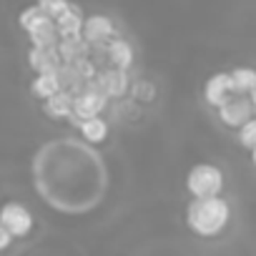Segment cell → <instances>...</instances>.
Returning <instances> with one entry per match:
<instances>
[{"label":"cell","instance_id":"6da1fadb","mask_svg":"<svg viewBox=\"0 0 256 256\" xmlns=\"http://www.w3.org/2000/svg\"><path fill=\"white\" fill-rule=\"evenodd\" d=\"M228 221H231V206L221 194L206 196V198H194L186 208V226L201 238L218 236L228 226Z\"/></svg>","mask_w":256,"mask_h":256},{"label":"cell","instance_id":"7a4b0ae2","mask_svg":"<svg viewBox=\"0 0 256 256\" xmlns=\"http://www.w3.org/2000/svg\"><path fill=\"white\" fill-rule=\"evenodd\" d=\"M186 191L194 198H206V196H218L224 191V174L214 164H196L186 174Z\"/></svg>","mask_w":256,"mask_h":256},{"label":"cell","instance_id":"3957f363","mask_svg":"<svg viewBox=\"0 0 256 256\" xmlns=\"http://www.w3.org/2000/svg\"><path fill=\"white\" fill-rule=\"evenodd\" d=\"M256 116V108L251 103V96L248 93H234L221 108H218V118L224 126L228 128H241L248 118Z\"/></svg>","mask_w":256,"mask_h":256},{"label":"cell","instance_id":"277c9868","mask_svg":"<svg viewBox=\"0 0 256 256\" xmlns=\"http://www.w3.org/2000/svg\"><path fill=\"white\" fill-rule=\"evenodd\" d=\"M0 226L10 228V231L16 234V238H26V236L33 231L36 218H33V214H30L23 204L8 201V204L3 206V211H0Z\"/></svg>","mask_w":256,"mask_h":256},{"label":"cell","instance_id":"5b68a950","mask_svg":"<svg viewBox=\"0 0 256 256\" xmlns=\"http://www.w3.org/2000/svg\"><path fill=\"white\" fill-rule=\"evenodd\" d=\"M108 96L100 93V90H93V88H83L80 93H76V108H73V123L78 126L80 120L90 118V116H98L103 113V108L108 106Z\"/></svg>","mask_w":256,"mask_h":256},{"label":"cell","instance_id":"8992f818","mask_svg":"<svg viewBox=\"0 0 256 256\" xmlns=\"http://www.w3.org/2000/svg\"><path fill=\"white\" fill-rule=\"evenodd\" d=\"M236 90H234V83H231V73H214L208 80H206V86H204V100H206V106H211V108H221L231 96H234Z\"/></svg>","mask_w":256,"mask_h":256},{"label":"cell","instance_id":"52a82bcc","mask_svg":"<svg viewBox=\"0 0 256 256\" xmlns=\"http://www.w3.org/2000/svg\"><path fill=\"white\" fill-rule=\"evenodd\" d=\"M28 66L33 73H56L63 66V56L58 50V46H30L28 50Z\"/></svg>","mask_w":256,"mask_h":256},{"label":"cell","instance_id":"ba28073f","mask_svg":"<svg viewBox=\"0 0 256 256\" xmlns=\"http://www.w3.org/2000/svg\"><path fill=\"white\" fill-rule=\"evenodd\" d=\"M83 38L90 46H106L110 38H116V26L108 16H88L83 26Z\"/></svg>","mask_w":256,"mask_h":256},{"label":"cell","instance_id":"9c48e42d","mask_svg":"<svg viewBox=\"0 0 256 256\" xmlns=\"http://www.w3.org/2000/svg\"><path fill=\"white\" fill-rule=\"evenodd\" d=\"M43 108L50 118L56 120H66L73 116V108H76V93L73 90H66L60 88L58 93H53L48 100H43Z\"/></svg>","mask_w":256,"mask_h":256},{"label":"cell","instance_id":"30bf717a","mask_svg":"<svg viewBox=\"0 0 256 256\" xmlns=\"http://www.w3.org/2000/svg\"><path fill=\"white\" fill-rule=\"evenodd\" d=\"M106 56H108L110 66H116V68L128 70L134 66V46L126 38H110L108 46H106Z\"/></svg>","mask_w":256,"mask_h":256},{"label":"cell","instance_id":"8fae6325","mask_svg":"<svg viewBox=\"0 0 256 256\" xmlns=\"http://www.w3.org/2000/svg\"><path fill=\"white\" fill-rule=\"evenodd\" d=\"M56 23H58L60 38H76V36H83L86 18H83V10H80L78 6H70L63 16L56 18Z\"/></svg>","mask_w":256,"mask_h":256},{"label":"cell","instance_id":"7c38bea8","mask_svg":"<svg viewBox=\"0 0 256 256\" xmlns=\"http://www.w3.org/2000/svg\"><path fill=\"white\" fill-rule=\"evenodd\" d=\"M28 38H30V46H43V48L58 46L60 43V30H58L56 18H48L40 26H36L33 30H28Z\"/></svg>","mask_w":256,"mask_h":256},{"label":"cell","instance_id":"4fadbf2b","mask_svg":"<svg viewBox=\"0 0 256 256\" xmlns=\"http://www.w3.org/2000/svg\"><path fill=\"white\" fill-rule=\"evenodd\" d=\"M78 131H80L83 141H88V144H103L108 138V123L98 113V116H90V118L80 120L78 123Z\"/></svg>","mask_w":256,"mask_h":256},{"label":"cell","instance_id":"5bb4252c","mask_svg":"<svg viewBox=\"0 0 256 256\" xmlns=\"http://www.w3.org/2000/svg\"><path fill=\"white\" fill-rule=\"evenodd\" d=\"M90 48H93V46H90L83 36L60 38V43H58V50H60V56H63V63H76V60H80V58H88Z\"/></svg>","mask_w":256,"mask_h":256},{"label":"cell","instance_id":"9a60e30c","mask_svg":"<svg viewBox=\"0 0 256 256\" xmlns=\"http://www.w3.org/2000/svg\"><path fill=\"white\" fill-rule=\"evenodd\" d=\"M63 86H60V78H58V70L56 73H36L33 83H30V93L38 98V100H48L53 93H58Z\"/></svg>","mask_w":256,"mask_h":256},{"label":"cell","instance_id":"2e32d148","mask_svg":"<svg viewBox=\"0 0 256 256\" xmlns=\"http://www.w3.org/2000/svg\"><path fill=\"white\" fill-rule=\"evenodd\" d=\"M231 83L236 93H251L256 88V70L251 66H238L231 70Z\"/></svg>","mask_w":256,"mask_h":256},{"label":"cell","instance_id":"e0dca14e","mask_svg":"<svg viewBox=\"0 0 256 256\" xmlns=\"http://www.w3.org/2000/svg\"><path fill=\"white\" fill-rule=\"evenodd\" d=\"M48 18H50V16H48V13H46V10L36 3V6H28V8L18 16V23H20V28L28 33V30H33L36 26H40L43 20H48Z\"/></svg>","mask_w":256,"mask_h":256},{"label":"cell","instance_id":"ac0fdd59","mask_svg":"<svg viewBox=\"0 0 256 256\" xmlns=\"http://www.w3.org/2000/svg\"><path fill=\"white\" fill-rule=\"evenodd\" d=\"M238 144L244 146V148H256V116L254 118H248L241 128H238Z\"/></svg>","mask_w":256,"mask_h":256},{"label":"cell","instance_id":"d6986e66","mask_svg":"<svg viewBox=\"0 0 256 256\" xmlns=\"http://www.w3.org/2000/svg\"><path fill=\"white\" fill-rule=\"evenodd\" d=\"M36 3L50 16V18H58V16H63L73 3H70V0H36Z\"/></svg>","mask_w":256,"mask_h":256},{"label":"cell","instance_id":"ffe728a7","mask_svg":"<svg viewBox=\"0 0 256 256\" xmlns=\"http://www.w3.org/2000/svg\"><path fill=\"white\" fill-rule=\"evenodd\" d=\"M13 238H16V234L10 231V228H6V226H0V248H10V244H13Z\"/></svg>","mask_w":256,"mask_h":256},{"label":"cell","instance_id":"44dd1931","mask_svg":"<svg viewBox=\"0 0 256 256\" xmlns=\"http://www.w3.org/2000/svg\"><path fill=\"white\" fill-rule=\"evenodd\" d=\"M248 96H251V103H254V108H256V88H254V90H251Z\"/></svg>","mask_w":256,"mask_h":256},{"label":"cell","instance_id":"7402d4cb","mask_svg":"<svg viewBox=\"0 0 256 256\" xmlns=\"http://www.w3.org/2000/svg\"><path fill=\"white\" fill-rule=\"evenodd\" d=\"M251 164L256 166V148H251Z\"/></svg>","mask_w":256,"mask_h":256}]
</instances>
